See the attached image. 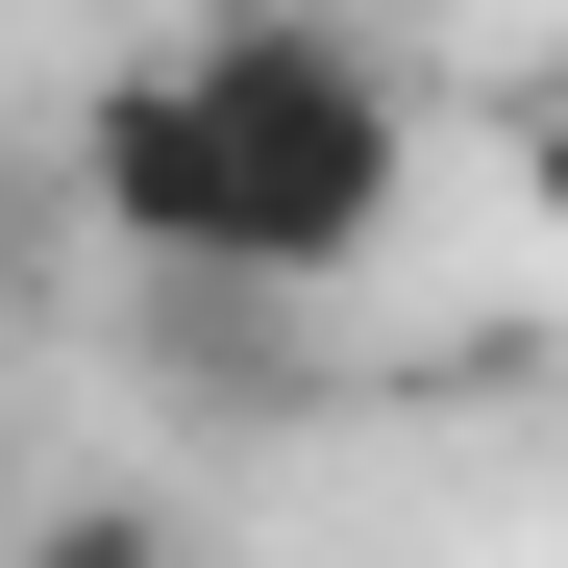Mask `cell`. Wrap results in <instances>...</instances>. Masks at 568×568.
<instances>
[{
  "label": "cell",
  "instance_id": "cell-1",
  "mask_svg": "<svg viewBox=\"0 0 568 568\" xmlns=\"http://www.w3.org/2000/svg\"><path fill=\"white\" fill-rule=\"evenodd\" d=\"M396 50L322 26V0H199L173 50H124L74 100V223H100L149 297H322V272L396 223Z\"/></svg>",
  "mask_w": 568,
  "mask_h": 568
},
{
  "label": "cell",
  "instance_id": "cell-2",
  "mask_svg": "<svg viewBox=\"0 0 568 568\" xmlns=\"http://www.w3.org/2000/svg\"><path fill=\"white\" fill-rule=\"evenodd\" d=\"M26 568H199V519H173V495H50Z\"/></svg>",
  "mask_w": 568,
  "mask_h": 568
},
{
  "label": "cell",
  "instance_id": "cell-3",
  "mask_svg": "<svg viewBox=\"0 0 568 568\" xmlns=\"http://www.w3.org/2000/svg\"><path fill=\"white\" fill-rule=\"evenodd\" d=\"M519 199L568 223V74H544V100H519Z\"/></svg>",
  "mask_w": 568,
  "mask_h": 568
}]
</instances>
